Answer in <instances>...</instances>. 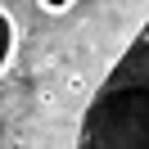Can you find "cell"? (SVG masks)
<instances>
[{
    "label": "cell",
    "instance_id": "7a4b0ae2",
    "mask_svg": "<svg viewBox=\"0 0 149 149\" xmlns=\"http://www.w3.org/2000/svg\"><path fill=\"white\" fill-rule=\"evenodd\" d=\"M14 54H18V23H14V14L0 5V77L9 72Z\"/></svg>",
    "mask_w": 149,
    "mask_h": 149
},
{
    "label": "cell",
    "instance_id": "6da1fadb",
    "mask_svg": "<svg viewBox=\"0 0 149 149\" xmlns=\"http://www.w3.org/2000/svg\"><path fill=\"white\" fill-rule=\"evenodd\" d=\"M149 140V36L136 32L113 72L100 81L95 100L81 113V136L77 145L86 149H140Z\"/></svg>",
    "mask_w": 149,
    "mask_h": 149
},
{
    "label": "cell",
    "instance_id": "277c9868",
    "mask_svg": "<svg viewBox=\"0 0 149 149\" xmlns=\"http://www.w3.org/2000/svg\"><path fill=\"white\" fill-rule=\"evenodd\" d=\"M36 5H41L45 14H54V18H63L68 9H77V0H36Z\"/></svg>",
    "mask_w": 149,
    "mask_h": 149
},
{
    "label": "cell",
    "instance_id": "3957f363",
    "mask_svg": "<svg viewBox=\"0 0 149 149\" xmlns=\"http://www.w3.org/2000/svg\"><path fill=\"white\" fill-rule=\"evenodd\" d=\"M63 91H68V95H81V91H86V72H81V68L63 72Z\"/></svg>",
    "mask_w": 149,
    "mask_h": 149
}]
</instances>
